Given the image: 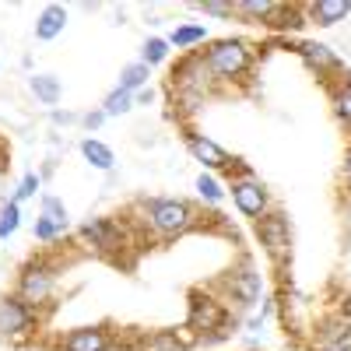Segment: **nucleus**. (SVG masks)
<instances>
[{"label": "nucleus", "instance_id": "22", "mask_svg": "<svg viewBox=\"0 0 351 351\" xmlns=\"http://www.w3.org/2000/svg\"><path fill=\"white\" fill-rule=\"evenodd\" d=\"M130 109H134V95L123 92V88H112V92L106 95V102H102L106 120H109V116H123V112H130Z\"/></svg>", "mask_w": 351, "mask_h": 351}, {"label": "nucleus", "instance_id": "8", "mask_svg": "<svg viewBox=\"0 0 351 351\" xmlns=\"http://www.w3.org/2000/svg\"><path fill=\"white\" fill-rule=\"evenodd\" d=\"M186 148H190V155H193L204 169H225V172H232V169L239 165L236 158H228L225 148H218V144H215L211 137H204V134H186Z\"/></svg>", "mask_w": 351, "mask_h": 351}, {"label": "nucleus", "instance_id": "9", "mask_svg": "<svg viewBox=\"0 0 351 351\" xmlns=\"http://www.w3.org/2000/svg\"><path fill=\"white\" fill-rule=\"evenodd\" d=\"M225 288L232 291V299H236L239 306H253L260 299V274L250 267V263H243V271H232L225 278Z\"/></svg>", "mask_w": 351, "mask_h": 351}, {"label": "nucleus", "instance_id": "19", "mask_svg": "<svg viewBox=\"0 0 351 351\" xmlns=\"http://www.w3.org/2000/svg\"><path fill=\"white\" fill-rule=\"evenodd\" d=\"M236 11L253 21H271L281 11V4H274V0H236Z\"/></svg>", "mask_w": 351, "mask_h": 351}, {"label": "nucleus", "instance_id": "18", "mask_svg": "<svg viewBox=\"0 0 351 351\" xmlns=\"http://www.w3.org/2000/svg\"><path fill=\"white\" fill-rule=\"evenodd\" d=\"M148 77H152V67H144V64L137 60V64H127V67L120 71V84H116V88H123V92L137 95L141 88H148Z\"/></svg>", "mask_w": 351, "mask_h": 351}, {"label": "nucleus", "instance_id": "13", "mask_svg": "<svg viewBox=\"0 0 351 351\" xmlns=\"http://www.w3.org/2000/svg\"><path fill=\"white\" fill-rule=\"evenodd\" d=\"M81 239L99 246V250H116V243H120V225L109 218H92L81 225Z\"/></svg>", "mask_w": 351, "mask_h": 351}, {"label": "nucleus", "instance_id": "17", "mask_svg": "<svg viewBox=\"0 0 351 351\" xmlns=\"http://www.w3.org/2000/svg\"><path fill=\"white\" fill-rule=\"evenodd\" d=\"M28 88H32V95L43 102V106H56L64 95V84L56 74H32L28 77Z\"/></svg>", "mask_w": 351, "mask_h": 351}, {"label": "nucleus", "instance_id": "27", "mask_svg": "<svg viewBox=\"0 0 351 351\" xmlns=\"http://www.w3.org/2000/svg\"><path fill=\"white\" fill-rule=\"evenodd\" d=\"M204 14H215V18H232L236 14V4H221V0H204Z\"/></svg>", "mask_w": 351, "mask_h": 351}, {"label": "nucleus", "instance_id": "25", "mask_svg": "<svg viewBox=\"0 0 351 351\" xmlns=\"http://www.w3.org/2000/svg\"><path fill=\"white\" fill-rule=\"evenodd\" d=\"M334 112H337V120L351 127V81H344L337 92H334Z\"/></svg>", "mask_w": 351, "mask_h": 351}, {"label": "nucleus", "instance_id": "6", "mask_svg": "<svg viewBox=\"0 0 351 351\" xmlns=\"http://www.w3.org/2000/svg\"><path fill=\"white\" fill-rule=\"evenodd\" d=\"M39 208H43V211H39L36 228H32L39 243H53L56 236H64V232L71 228V215H67V208H64V200H60V197L46 193Z\"/></svg>", "mask_w": 351, "mask_h": 351}, {"label": "nucleus", "instance_id": "20", "mask_svg": "<svg viewBox=\"0 0 351 351\" xmlns=\"http://www.w3.org/2000/svg\"><path fill=\"white\" fill-rule=\"evenodd\" d=\"M204 39H208V28H204V25H180V28L169 36V46L190 49V46H197V43H204Z\"/></svg>", "mask_w": 351, "mask_h": 351}, {"label": "nucleus", "instance_id": "12", "mask_svg": "<svg viewBox=\"0 0 351 351\" xmlns=\"http://www.w3.org/2000/svg\"><path fill=\"white\" fill-rule=\"evenodd\" d=\"M309 21L319 25V28H330V25H341L348 14H351V0H313L306 8Z\"/></svg>", "mask_w": 351, "mask_h": 351}, {"label": "nucleus", "instance_id": "21", "mask_svg": "<svg viewBox=\"0 0 351 351\" xmlns=\"http://www.w3.org/2000/svg\"><path fill=\"white\" fill-rule=\"evenodd\" d=\"M169 53H172L169 39H162V36H152L148 43L141 46V64H144V67H155V64L169 60Z\"/></svg>", "mask_w": 351, "mask_h": 351}, {"label": "nucleus", "instance_id": "1", "mask_svg": "<svg viewBox=\"0 0 351 351\" xmlns=\"http://www.w3.org/2000/svg\"><path fill=\"white\" fill-rule=\"evenodd\" d=\"M204 64H208L215 81H236V77H243L250 71L253 49L243 39H221V43H215L208 53H204Z\"/></svg>", "mask_w": 351, "mask_h": 351}, {"label": "nucleus", "instance_id": "28", "mask_svg": "<svg viewBox=\"0 0 351 351\" xmlns=\"http://www.w3.org/2000/svg\"><path fill=\"white\" fill-rule=\"evenodd\" d=\"M102 120H106V112H102V109H99V112H88V116H84V127H88V130H99Z\"/></svg>", "mask_w": 351, "mask_h": 351}, {"label": "nucleus", "instance_id": "4", "mask_svg": "<svg viewBox=\"0 0 351 351\" xmlns=\"http://www.w3.org/2000/svg\"><path fill=\"white\" fill-rule=\"evenodd\" d=\"M232 204L239 208V215L260 221L271 211V193L260 180H232Z\"/></svg>", "mask_w": 351, "mask_h": 351}, {"label": "nucleus", "instance_id": "5", "mask_svg": "<svg viewBox=\"0 0 351 351\" xmlns=\"http://www.w3.org/2000/svg\"><path fill=\"white\" fill-rule=\"evenodd\" d=\"M256 236H260V246L267 250V256L274 260H285L288 250H291V228H288V218L278 215V211H267L260 221H256Z\"/></svg>", "mask_w": 351, "mask_h": 351}, {"label": "nucleus", "instance_id": "23", "mask_svg": "<svg viewBox=\"0 0 351 351\" xmlns=\"http://www.w3.org/2000/svg\"><path fill=\"white\" fill-rule=\"evenodd\" d=\"M193 186H197V193H200V200H208V204H221V200H225V190H221V183L215 180V176H211V172H200Z\"/></svg>", "mask_w": 351, "mask_h": 351}, {"label": "nucleus", "instance_id": "29", "mask_svg": "<svg viewBox=\"0 0 351 351\" xmlns=\"http://www.w3.org/2000/svg\"><path fill=\"white\" fill-rule=\"evenodd\" d=\"M134 102H137V106H152V102H155V92H152V88H141V92L134 95Z\"/></svg>", "mask_w": 351, "mask_h": 351}, {"label": "nucleus", "instance_id": "24", "mask_svg": "<svg viewBox=\"0 0 351 351\" xmlns=\"http://www.w3.org/2000/svg\"><path fill=\"white\" fill-rule=\"evenodd\" d=\"M21 225V204L8 200L4 208H0V239H11Z\"/></svg>", "mask_w": 351, "mask_h": 351}, {"label": "nucleus", "instance_id": "31", "mask_svg": "<svg viewBox=\"0 0 351 351\" xmlns=\"http://www.w3.org/2000/svg\"><path fill=\"white\" fill-rule=\"evenodd\" d=\"M344 172H348V183H351V148H348V155H344Z\"/></svg>", "mask_w": 351, "mask_h": 351}, {"label": "nucleus", "instance_id": "30", "mask_svg": "<svg viewBox=\"0 0 351 351\" xmlns=\"http://www.w3.org/2000/svg\"><path fill=\"white\" fill-rule=\"evenodd\" d=\"M71 120H74L71 112H53V123H71Z\"/></svg>", "mask_w": 351, "mask_h": 351}, {"label": "nucleus", "instance_id": "11", "mask_svg": "<svg viewBox=\"0 0 351 351\" xmlns=\"http://www.w3.org/2000/svg\"><path fill=\"white\" fill-rule=\"evenodd\" d=\"M225 324V306L221 302H215V299H208V295H193V302H190V327L193 330H218Z\"/></svg>", "mask_w": 351, "mask_h": 351}, {"label": "nucleus", "instance_id": "3", "mask_svg": "<svg viewBox=\"0 0 351 351\" xmlns=\"http://www.w3.org/2000/svg\"><path fill=\"white\" fill-rule=\"evenodd\" d=\"M49 291H53V267L43 263V260L28 263V267L21 271V278H18V299L36 309L49 299Z\"/></svg>", "mask_w": 351, "mask_h": 351}, {"label": "nucleus", "instance_id": "14", "mask_svg": "<svg viewBox=\"0 0 351 351\" xmlns=\"http://www.w3.org/2000/svg\"><path fill=\"white\" fill-rule=\"evenodd\" d=\"M64 28H67V11L60 4H46L36 18V39L39 43H53L56 36H64Z\"/></svg>", "mask_w": 351, "mask_h": 351}, {"label": "nucleus", "instance_id": "7", "mask_svg": "<svg viewBox=\"0 0 351 351\" xmlns=\"http://www.w3.org/2000/svg\"><path fill=\"white\" fill-rule=\"evenodd\" d=\"M36 327V309L18 295L0 299V337H25Z\"/></svg>", "mask_w": 351, "mask_h": 351}, {"label": "nucleus", "instance_id": "26", "mask_svg": "<svg viewBox=\"0 0 351 351\" xmlns=\"http://www.w3.org/2000/svg\"><path fill=\"white\" fill-rule=\"evenodd\" d=\"M36 190H39V176L28 172L25 180H21V186H18V193H14V204H21V200H28V197H36Z\"/></svg>", "mask_w": 351, "mask_h": 351}, {"label": "nucleus", "instance_id": "16", "mask_svg": "<svg viewBox=\"0 0 351 351\" xmlns=\"http://www.w3.org/2000/svg\"><path fill=\"white\" fill-rule=\"evenodd\" d=\"M81 155H84V162H88V165L99 169V172H109V169L116 165L112 148H109V144H102L99 137H84V141H81Z\"/></svg>", "mask_w": 351, "mask_h": 351}, {"label": "nucleus", "instance_id": "10", "mask_svg": "<svg viewBox=\"0 0 351 351\" xmlns=\"http://www.w3.org/2000/svg\"><path fill=\"white\" fill-rule=\"evenodd\" d=\"M64 351H109L112 348V337L106 327H81V330H71L64 341H60Z\"/></svg>", "mask_w": 351, "mask_h": 351}, {"label": "nucleus", "instance_id": "2", "mask_svg": "<svg viewBox=\"0 0 351 351\" xmlns=\"http://www.w3.org/2000/svg\"><path fill=\"white\" fill-rule=\"evenodd\" d=\"M144 218L158 232V236H183L186 228H193L197 215L186 200L180 197H162V200H148L144 204Z\"/></svg>", "mask_w": 351, "mask_h": 351}, {"label": "nucleus", "instance_id": "15", "mask_svg": "<svg viewBox=\"0 0 351 351\" xmlns=\"http://www.w3.org/2000/svg\"><path fill=\"white\" fill-rule=\"evenodd\" d=\"M299 56H302L309 67H316V71H337L341 67V56L330 46H324V43H302L299 46Z\"/></svg>", "mask_w": 351, "mask_h": 351}]
</instances>
